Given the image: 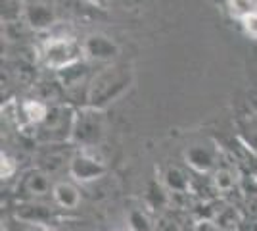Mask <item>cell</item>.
<instances>
[{
  "instance_id": "cell-1",
  "label": "cell",
  "mask_w": 257,
  "mask_h": 231,
  "mask_svg": "<svg viewBox=\"0 0 257 231\" xmlns=\"http://www.w3.org/2000/svg\"><path fill=\"white\" fill-rule=\"evenodd\" d=\"M18 193L22 195L23 202H43L46 198H52L54 183L50 176L43 170H31L22 177Z\"/></svg>"
},
{
  "instance_id": "cell-2",
  "label": "cell",
  "mask_w": 257,
  "mask_h": 231,
  "mask_svg": "<svg viewBox=\"0 0 257 231\" xmlns=\"http://www.w3.org/2000/svg\"><path fill=\"white\" fill-rule=\"evenodd\" d=\"M71 174L81 179V181H88V179H94L104 172V166L100 160H96L94 156H88V154H81L75 156L71 160Z\"/></svg>"
},
{
  "instance_id": "cell-3",
  "label": "cell",
  "mask_w": 257,
  "mask_h": 231,
  "mask_svg": "<svg viewBox=\"0 0 257 231\" xmlns=\"http://www.w3.org/2000/svg\"><path fill=\"white\" fill-rule=\"evenodd\" d=\"M52 200L54 204L60 206L62 210H75L81 202V195H79L75 185H71L67 181H60L54 185Z\"/></svg>"
},
{
  "instance_id": "cell-4",
  "label": "cell",
  "mask_w": 257,
  "mask_h": 231,
  "mask_svg": "<svg viewBox=\"0 0 257 231\" xmlns=\"http://www.w3.org/2000/svg\"><path fill=\"white\" fill-rule=\"evenodd\" d=\"M213 181L219 191H228V189H232V185H234V177H232L230 172H226V170H219L215 174Z\"/></svg>"
},
{
  "instance_id": "cell-5",
  "label": "cell",
  "mask_w": 257,
  "mask_h": 231,
  "mask_svg": "<svg viewBox=\"0 0 257 231\" xmlns=\"http://www.w3.org/2000/svg\"><path fill=\"white\" fill-rule=\"evenodd\" d=\"M230 6H232V12H234L236 16L246 18V16L251 14L253 2H251V0H230Z\"/></svg>"
},
{
  "instance_id": "cell-6",
  "label": "cell",
  "mask_w": 257,
  "mask_h": 231,
  "mask_svg": "<svg viewBox=\"0 0 257 231\" xmlns=\"http://www.w3.org/2000/svg\"><path fill=\"white\" fill-rule=\"evenodd\" d=\"M25 112H27V116H29V120H31V121H41L44 116H46L44 106H41V104H35V102H29V104L25 106Z\"/></svg>"
},
{
  "instance_id": "cell-7",
  "label": "cell",
  "mask_w": 257,
  "mask_h": 231,
  "mask_svg": "<svg viewBox=\"0 0 257 231\" xmlns=\"http://www.w3.org/2000/svg\"><path fill=\"white\" fill-rule=\"evenodd\" d=\"M156 231H181V227H179V223L173 218L161 216L160 220L156 221Z\"/></svg>"
},
{
  "instance_id": "cell-8",
  "label": "cell",
  "mask_w": 257,
  "mask_h": 231,
  "mask_svg": "<svg viewBox=\"0 0 257 231\" xmlns=\"http://www.w3.org/2000/svg\"><path fill=\"white\" fill-rule=\"evenodd\" d=\"M194 231H219V225L213 218H200L194 225Z\"/></svg>"
},
{
  "instance_id": "cell-9",
  "label": "cell",
  "mask_w": 257,
  "mask_h": 231,
  "mask_svg": "<svg viewBox=\"0 0 257 231\" xmlns=\"http://www.w3.org/2000/svg\"><path fill=\"white\" fill-rule=\"evenodd\" d=\"M242 22H244V29H246L247 33L257 39V14H253V12H251L249 16L242 18Z\"/></svg>"
}]
</instances>
